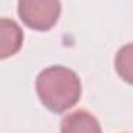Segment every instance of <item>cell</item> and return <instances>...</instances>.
Instances as JSON below:
<instances>
[{
	"instance_id": "obj_1",
	"label": "cell",
	"mask_w": 133,
	"mask_h": 133,
	"mask_svg": "<svg viewBox=\"0 0 133 133\" xmlns=\"http://www.w3.org/2000/svg\"><path fill=\"white\" fill-rule=\"evenodd\" d=\"M36 91L40 102L54 113H64L74 107L81 99L79 76L62 65H53L39 73L36 79Z\"/></svg>"
},
{
	"instance_id": "obj_4",
	"label": "cell",
	"mask_w": 133,
	"mask_h": 133,
	"mask_svg": "<svg viewBox=\"0 0 133 133\" xmlns=\"http://www.w3.org/2000/svg\"><path fill=\"white\" fill-rule=\"evenodd\" d=\"M61 133H102L99 121L87 110H76L61 122Z\"/></svg>"
},
{
	"instance_id": "obj_5",
	"label": "cell",
	"mask_w": 133,
	"mask_h": 133,
	"mask_svg": "<svg viewBox=\"0 0 133 133\" xmlns=\"http://www.w3.org/2000/svg\"><path fill=\"white\" fill-rule=\"evenodd\" d=\"M116 73L122 81L133 85V43L124 45L115 57Z\"/></svg>"
},
{
	"instance_id": "obj_3",
	"label": "cell",
	"mask_w": 133,
	"mask_h": 133,
	"mask_svg": "<svg viewBox=\"0 0 133 133\" xmlns=\"http://www.w3.org/2000/svg\"><path fill=\"white\" fill-rule=\"evenodd\" d=\"M22 45L23 31L17 22L11 19H0V61L17 54Z\"/></svg>"
},
{
	"instance_id": "obj_2",
	"label": "cell",
	"mask_w": 133,
	"mask_h": 133,
	"mask_svg": "<svg viewBox=\"0 0 133 133\" xmlns=\"http://www.w3.org/2000/svg\"><path fill=\"white\" fill-rule=\"evenodd\" d=\"M19 17L36 31L51 30L61 16V0H19Z\"/></svg>"
}]
</instances>
